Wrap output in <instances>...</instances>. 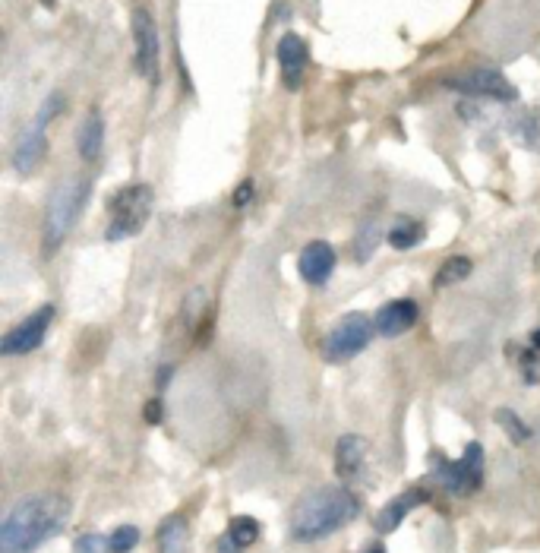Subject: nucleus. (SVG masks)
<instances>
[{"label":"nucleus","mask_w":540,"mask_h":553,"mask_svg":"<svg viewBox=\"0 0 540 553\" xmlns=\"http://www.w3.org/2000/svg\"><path fill=\"white\" fill-rule=\"evenodd\" d=\"M67 500L57 493H35L19 500L0 525V553H32L54 538L67 522Z\"/></svg>","instance_id":"1"},{"label":"nucleus","mask_w":540,"mask_h":553,"mask_svg":"<svg viewBox=\"0 0 540 553\" xmlns=\"http://www.w3.org/2000/svg\"><path fill=\"white\" fill-rule=\"evenodd\" d=\"M360 516V500L348 487H316L297 500L291 512L294 541H323L338 528L351 525Z\"/></svg>","instance_id":"2"},{"label":"nucleus","mask_w":540,"mask_h":553,"mask_svg":"<svg viewBox=\"0 0 540 553\" xmlns=\"http://www.w3.org/2000/svg\"><path fill=\"white\" fill-rule=\"evenodd\" d=\"M89 177H64L48 200V209H45V225H42V250L45 256H54L60 247H64L70 228L76 225V219L83 215L86 209V200H89Z\"/></svg>","instance_id":"3"},{"label":"nucleus","mask_w":540,"mask_h":553,"mask_svg":"<svg viewBox=\"0 0 540 553\" xmlns=\"http://www.w3.org/2000/svg\"><path fill=\"white\" fill-rule=\"evenodd\" d=\"M64 108H67L64 92H51V95L45 98V105L38 108L35 121L19 130L16 143H13V155H10V162H13V171H16V174L29 177V174H35L38 168H42L45 152H48V127H51L54 117L64 114Z\"/></svg>","instance_id":"4"},{"label":"nucleus","mask_w":540,"mask_h":553,"mask_svg":"<svg viewBox=\"0 0 540 553\" xmlns=\"http://www.w3.org/2000/svg\"><path fill=\"white\" fill-rule=\"evenodd\" d=\"M155 206V193L149 184H130L120 187L111 200H108V228L105 237L108 241H127V237H136L146 228L149 215Z\"/></svg>","instance_id":"5"},{"label":"nucleus","mask_w":540,"mask_h":553,"mask_svg":"<svg viewBox=\"0 0 540 553\" xmlns=\"http://www.w3.org/2000/svg\"><path fill=\"white\" fill-rule=\"evenodd\" d=\"M373 332H376V320H370L367 313H348L342 316L326 335L323 342V358L332 364H342L351 361L354 354L364 351L373 342Z\"/></svg>","instance_id":"6"},{"label":"nucleus","mask_w":540,"mask_h":553,"mask_svg":"<svg viewBox=\"0 0 540 553\" xmlns=\"http://www.w3.org/2000/svg\"><path fill=\"white\" fill-rule=\"evenodd\" d=\"M443 86L452 92H462L468 98H487V102H503V105L518 102V89L493 67H474L458 76H446Z\"/></svg>","instance_id":"7"},{"label":"nucleus","mask_w":540,"mask_h":553,"mask_svg":"<svg viewBox=\"0 0 540 553\" xmlns=\"http://www.w3.org/2000/svg\"><path fill=\"white\" fill-rule=\"evenodd\" d=\"M133 61H136V70L139 76L146 79V83H158V76H162V38H158V26L149 10L136 7L133 10Z\"/></svg>","instance_id":"8"},{"label":"nucleus","mask_w":540,"mask_h":553,"mask_svg":"<svg viewBox=\"0 0 540 553\" xmlns=\"http://www.w3.org/2000/svg\"><path fill=\"white\" fill-rule=\"evenodd\" d=\"M439 471V481L449 493L455 497H471V493L484 484V446L480 443H468L465 446V456L458 462H436Z\"/></svg>","instance_id":"9"},{"label":"nucleus","mask_w":540,"mask_h":553,"mask_svg":"<svg viewBox=\"0 0 540 553\" xmlns=\"http://www.w3.org/2000/svg\"><path fill=\"white\" fill-rule=\"evenodd\" d=\"M54 304H42L35 313H29L23 323H16L7 329V335L0 339V354L4 358H19V354H32L35 348H42L45 335L54 323Z\"/></svg>","instance_id":"10"},{"label":"nucleus","mask_w":540,"mask_h":553,"mask_svg":"<svg viewBox=\"0 0 540 553\" xmlns=\"http://www.w3.org/2000/svg\"><path fill=\"white\" fill-rule=\"evenodd\" d=\"M275 57H278V67H282V83H285V89L297 92L300 83H304V70H307V61H310L307 42L297 32H285L282 38H278Z\"/></svg>","instance_id":"11"},{"label":"nucleus","mask_w":540,"mask_h":553,"mask_svg":"<svg viewBox=\"0 0 540 553\" xmlns=\"http://www.w3.org/2000/svg\"><path fill=\"white\" fill-rule=\"evenodd\" d=\"M370 462V443L357 433H348L335 443V474L342 481H360Z\"/></svg>","instance_id":"12"},{"label":"nucleus","mask_w":540,"mask_h":553,"mask_svg":"<svg viewBox=\"0 0 540 553\" xmlns=\"http://www.w3.org/2000/svg\"><path fill=\"white\" fill-rule=\"evenodd\" d=\"M338 263V253L332 244L326 241H310L304 250H300V260H297V272L300 279H304L307 285H326L329 275Z\"/></svg>","instance_id":"13"},{"label":"nucleus","mask_w":540,"mask_h":553,"mask_svg":"<svg viewBox=\"0 0 540 553\" xmlns=\"http://www.w3.org/2000/svg\"><path fill=\"white\" fill-rule=\"evenodd\" d=\"M427 500H430V493L424 487H408L405 493H398V497H392L383 509H379L376 528L379 531H395L417 506H424Z\"/></svg>","instance_id":"14"},{"label":"nucleus","mask_w":540,"mask_h":553,"mask_svg":"<svg viewBox=\"0 0 540 553\" xmlns=\"http://www.w3.org/2000/svg\"><path fill=\"white\" fill-rule=\"evenodd\" d=\"M414 323H417V304L411 298L389 301L376 313V332L383 335V339H398V335H405Z\"/></svg>","instance_id":"15"},{"label":"nucleus","mask_w":540,"mask_h":553,"mask_svg":"<svg viewBox=\"0 0 540 553\" xmlns=\"http://www.w3.org/2000/svg\"><path fill=\"white\" fill-rule=\"evenodd\" d=\"M76 149H79V155H83V162H95V158L102 155V149H105V117L98 108H92L86 114L83 127H79Z\"/></svg>","instance_id":"16"},{"label":"nucleus","mask_w":540,"mask_h":553,"mask_svg":"<svg viewBox=\"0 0 540 553\" xmlns=\"http://www.w3.org/2000/svg\"><path fill=\"white\" fill-rule=\"evenodd\" d=\"M158 553H187L190 547V528L184 516H168L162 525H158Z\"/></svg>","instance_id":"17"},{"label":"nucleus","mask_w":540,"mask_h":553,"mask_svg":"<svg viewBox=\"0 0 540 553\" xmlns=\"http://www.w3.org/2000/svg\"><path fill=\"white\" fill-rule=\"evenodd\" d=\"M509 133L531 152H540V114L537 111H515L509 117Z\"/></svg>","instance_id":"18"},{"label":"nucleus","mask_w":540,"mask_h":553,"mask_svg":"<svg viewBox=\"0 0 540 553\" xmlns=\"http://www.w3.org/2000/svg\"><path fill=\"white\" fill-rule=\"evenodd\" d=\"M424 234H427V228L420 225V222H414V219H398L389 228V247H395V250H411V247H417L420 241H424Z\"/></svg>","instance_id":"19"},{"label":"nucleus","mask_w":540,"mask_h":553,"mask_svg":"<svg viewBox=\"0 0 540 553\" xmlns=\"http://www.w3.org/2000/svg\"><path fill=\"white\" fill-rule=\"evenodd\" d=\"M471 260L468 256H449V260L439 266V272H436V285L439 288H449V285H455V282H465L468 275H471Z\"/></svg>","instance_id":"20"},{"label":"nucleus","mask_w":540,"mask_h":553,"mask_svg":"<svg viewBox=\"0 0 540 553\" xmlns=\"http://www.w3.org/2000/svg\"><path fill=\"white\" fill-rule=\"evenodd\" d=\"M259 531H263V525H259L253 516H237V519H231V525H228V538L237 544V547H250L256 538H259Z\"/></svg>","instance_id":"21"},{"label":"nucleus","mask_w":540,"mask_h":553,"mask_svg":"<svg viewBox=\"0 0 540 553\" xmlns=\"http://www.w3.org/2000/svg\"><path fill=\"white\" fill-rule=\"evenodd\" d=\"M493 418H496L499 427H506V433H509V437H512L515 443H528V440H531V427H528L522 418H518V414H515L512 408H499V411L493 414Z\"/></svg>","instance_id":"22"},{"label":"nucleus","mask_w":540,"mask_h":553,"mask_svg":"<svg viewBox=\"0 0 540 553\" xmlns=\"http://www.w3.org/2000/svg\"><path fill=\"white\" fill-rule=\"evenodd\" d=\"M376 244H379V228H376L373 222H367L364 228L357 231V237H354V253H357V260L367 263L370 253L376 250Z\"/></svg>","instance_id":"23"},{"label":"nucleus","mask_w":540,"mask_h":553,"mask_svg":"<svg viewBox=\"0 0 540 553\" xmlns=\"http://www.w3.org/2000/svg\"><path fill=\"white\" fill-rule=\"evenodd\" d=\"M111 553H130L139 544V528L136 525H120L117 531H111Z\"/></svg>","instance_id":"24"},{"label":"nucleus","mask_w":540,"mask_h":553,"mask_svg":"<svg viewBox=\"0 0 540 553\" xmlns=\"http://www.w3.org/2000/svg\"><path fill=\"white\" fill-rule=\"evenodd\" d=\"M73 553H111V544H108V538H102V535H79L76 538V544H73Z\"/></svg>","instance_id":"25"},{"label":"nucleus","mask_w":540,"mask_h":553,"mask_svg":"<svg viewBox=\"0 0 540 553\" xmlns=\"http://www.w3.org/2000/svg\"><path fill=\"white\" fill-rule=\"evenodd\" d=\"M250 200H253V181H244V184H240V187L234 190V206L244 209Z\"/></svg>","instance_id":"26"},{"label":"nucleus","mask_w":540,"mask_h":553,"mask_svg":"<svg viewBox=\"0 0 540 553\" xmlns=\"http://www.w3.org/2000/svg\"><path fill=\"white\" fill-rule=\"evenodd\" d=\"M146 421H149V424H158V421H162V399L146 402Z\"/></svg>","instance_id":"27"},{"label":"nucleus","mask_w":540,"mask_h":553,"mask_svg":"<svg viewBox=\"0 0 540 553\" xmlns=\"http://www.w3.org/2000/svg\"><path fill=\"white\" fill-rule=\"evenodd\" d=\"M215 550H218V553H244V547H237V544H234V541L228 538V531H225V535H222V538H218Z\"/></svg>","instance_id":"28"},{"label":"nucleus","mask_w":540,"mask_h":553,"mask_svg":"<svg viewBox=\"0 0 540 553\" xmlns=\"http://www.w3.org/2000/svg\"><path fill=\"white\" fill-rule=\"evenodd\" d=\"M171 373H174V367H171V364H165L162 370H158V389H165V386L171 383Z\"/></svg>","instance_id":"29"},{"label":"nucleus","mask_w":540,"mask_h":553,"mask_svg":"<svg viewBox=\"0 0 540 553\" xmlns=\"http://www.w3.org/2000/svg\"><path fill=\"white\" fill-rule=\"evenodd\" d=\"M531 348H534V351H540V329L531 335Z\"/></svg>","instance_id":"30"},{"label":"nucleus","mask_w":540,"mask_h":553,"mask_svg":"<svg viewBox=\"0 0 540 553\" xmlns=\"http://www.w3.org/2000/svg\"><path fill=\"white\" fill-rule=\"evenodd\" d=\"M367 553H386V547H373V550H367Z\"/></svg>","instance_id":"31"},{"label":"nucleus","mask_w":540,"mask_h":553,"mask_svg":"<svg viewBox=\"0 0 540 553\" xmlns=\"http://www.w3.org/2000/svg\"><path fill=\"white\" fill-rule=\"evenodd\" d=\"M42 4H45V7H54V4H57V0H42Z\"/></svg>","instance_id":"32"}]
</instances>
